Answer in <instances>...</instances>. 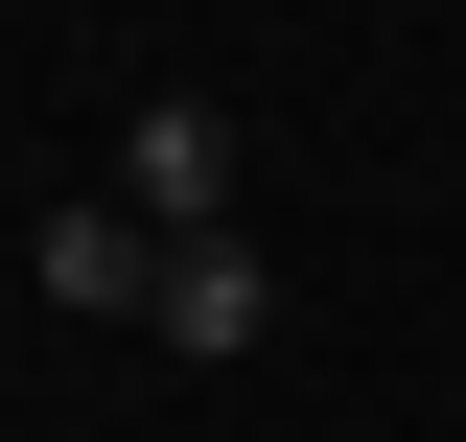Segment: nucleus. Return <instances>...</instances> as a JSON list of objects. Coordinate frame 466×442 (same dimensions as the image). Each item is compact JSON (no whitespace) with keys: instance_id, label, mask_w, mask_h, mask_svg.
Listing matches in <instances>:
<instances>
[{"instance_id":"1","label":"nucleus","mask_w":466,"mask_h":442,"mask_svg":"<svg viewBox=\"0 0 466 442\" xmlns=\"http://www.w3.org/2000/svg\"><path fill=\"white\" fill-rule=\"evenodd\" d=\"M94 186H116L140 233H164V256H210V233H233V116H210V94H140Z\"/></svg>"},{"instance_id":"3","label":"nucleus","mask_w":466,"mask_h":442,"mask_svg":"<svg viewBox=\"0 0 466 442\" xmlns=\"http://www.w3.org/2000/svg\"><path fill=\"white\" fill-rule=\"evenodd\" d=\"M47 303H94V326H116V303H164V233L116 210V186H70V210H47Z\"/></svg>"},{"instance_id":"2","label":"nucleus","mask_w":466,"mask_h":442,"mask_svg":"<svg viewBox=\"0 0 466 442\" xmlns=\"http://www.w3.org/2000/svg\"><path fill=\"white\" fill-rule=\"evenodd\" d=\"M140 326L187 349V373H233V349H280V279H257V233H210V256H164V303Z\"/></svg>"}]
</instances>
